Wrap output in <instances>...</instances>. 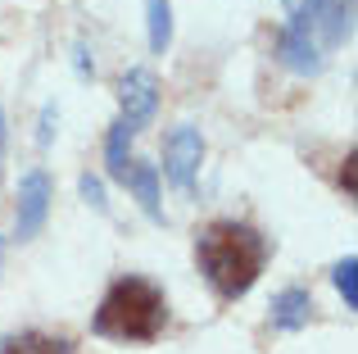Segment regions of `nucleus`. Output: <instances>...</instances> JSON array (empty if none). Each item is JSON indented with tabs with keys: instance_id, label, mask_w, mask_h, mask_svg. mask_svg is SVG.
Returning a JSON list of instances; mask_svg holds the SVG:
<instances>
[{
	"instance_id": "obj_5",
	"label": "nucleus",
	"mask_w": 358,
	"mask_h": 354,
	"mask_svg": "<svg viewBox=\"0 0 358 354\" xmlns=\"http://www.w3.org/2000/svg\"><path fill=\"white\" fill-rule=\"evenodd\" d=\"M118 100H122V123L141 127L155 118V105H159V78L150 69H131L118 78Z\"/></svg>"
},
{
	"instance_id": "obj_4",
	"label": "nucleus",
	"mask_w": 358,
	"mask_h": 354,
	"mask_svg": "<svg viewBox=\"0 0 358 354\" xmlns=\"http://www.w3.org/2000/svg\"><path fill=\"white\" fill-rule=\"evenodd\" d=\"M200 164H204V136H200V127L177 123L173 132L164 136V173H168V182L182 186V191H186V186H195Z\"/></svg>"
},
{
	"instance_id": "obj_8",
	"label": "nucleus",
	"mask_w": 358,
	"mask_h": 354,
	"mask_svg": "<svg viewBox=\"0 0 358 354\" xmlns=\"http://www.w3.org/2000/svg\"><path fill=\"white\" fill-rule=\"evenodd\" d=\"M118 182L136 191L141 209H145L150 218H159V169H155V164H141V160H131V164H127V173H122Z\"/></svg>"
},
{
	"instance_id": "obj_1",
	"label": "nucleus",
	"mask_w": 358,
	"mask_h": 354,
	"mask_svg": "<svg viewBox=\"0 0 358 354\" xmlns=\"http://www.w3.org/2000/svg\"><path fill=\"white\" fill-rule=\"evenodd\" d=\"M195 268L209 282V291L222 304L254 291V282L268 268V236L254 222L241 218H213L195 232Z\"/></svg>"
},
{
	"instance_id": "obj_14",
	"label": "nucleus",
	"mask_w": 358,
	"mask_h": 354,
	"mask_svg": "<svg viewBox=\"0 0 358 354\" xmlns=\"http://www.w3.org/2000/svg\"><path fill=\"white\" fill-rule=\"evenodd\" d=\"M78 73H82V78L91 73V64H87V45H78Z\"/></svg>"
},
{
	"instance_id": "obj_6",
	"label": "nucleus",
	"mask_w": 358,
	"mask_h": 354,
	"mask_svg": "<svg viewBox=\"0 0 358 354\" xmlns=\"http://www.w3.org/2000/svg\"><path fill=\"white\" fill-rule=\"evenodd\" d=\"M308 318H313V295L304 286H286L272 300V327L277 332H299V327H308Z\"/></svg>"
},
{
	"instance_id": "obj_10",
	"label": "nucleus",
	"mask_w": 358,
	"mask_h": 354,
	"mask_svg": "<svg viewBox=\"0 0 358 354\" xmlns=\"http://www.w3.org/2000/svg\"><path fill=\"white\" fill-rule=\"evenodd\" d=\"M131 136H136V127H131V123H122V118H118V123L114 127H109V141H105V160H109V177H122V173H127V150H131Z\"/></svg>"
},
{
	"instance_id": "obj_13",
	"label": "nucleus",
	"mask_w": 358,
	"mask_h": 354,
	"mask_svg": "<svg viewBox=\"0 0 358 354\" xmlns=\"http://www.w3.org/2000/svg\"><path fill=\"white\" fill-rule=\"evenodd\" d=\"M341 186H345V195L354 200V150L345 155V169H341Z\"/></svg>"
},
{
	"instance_id": "obj_12",
	"label": "nucleus",
	"mask_w": 358,
	"mask_h": 354,
	"mask_svg": "<svg viewBox=\"0 0 358 354\" xmlns=\"http://www.w3.org/2000/svg\"><path fill=\"white\" fill-rule=\"evenodd\" d=\"M82 195H87V204H96V209H109V200H105V182L100 177H82Z\"/></svg>"
},
{
	"instance_id": "obj_16",
	"label": "nucleus",
	"mask_w": 358,
	"mask_h": 354,
	"mask_svg": "<svg viewBox=\"0 0 358 354\" xmlns=\"http://www.w3.org/2000/svg\"><path fill=\"white\" fill-rule=\"evenodd\" d=\"M0 264H5V236H0Z\"/></svg>"
},
{
	"instance_id": "obj_7",
	"label": "nucleus",
	"mask_w": 358,
	"mask_h": 354,
	"mask_svg": "<svg viewBox=\"0 0 358 354\" xmlns=\"http://www.w3.org/2000/svg\"><path fill=\"white\" fill-rule=\"evenodd\" d=\"M0 354H73V341L55 332H14L0 341Z\"/></svg>"
},
{
	"instance_id": "obj_15",
	"label": "nucleus",
	"mask_w": 358,
	"mask_h": 354,
	"mask_svg": "<svg viewBox=\"0 0 358 354\" xmlns=\"http://www.w3.org/2000/svg\"><path fill=\"white\" fill-rule=\"evenodd\" d=\"M0 150H5V109H0Z\"/></svg>"
},
{
	"instance_id": "obj_11",
	"label": "nucleus",
	"mask_w": 358,
	"mask_h": 354,
	"mask_svg": "<svg viewBox=\"0 0 358 354\" xmlns=\"http://www.w3.org/2000/svg\"><path fill=\"white\" fill-rule=\"evenodd\" d=\"M354 273H358V259L354 255H345L341 264L331 268V282H336V291L345 295V309H358V277Z\"/></svg>"
},
{
	"instance_id": "obj_9",
	"label": "nucleus",
	"mask_w": 358,
	"mask_h": 354,
	"mask_svg": "<svg viewBox=\"0 0 358 354\" xmlns=\"http://www.w3.org/2000/svg\"><path fill=\"white\" fill-rule=\"evenodd\" d=\"M145 23H150V50L164 55L173 45V5L168 0H145Z\"/></svg>"
},
{
	"instance_id": "obj_2",
	"label": "nucleus",
	"mask_w": 358,
	"mask_h": 354,
	"mask_svg": "<svg viewBox=\"0 0 358 354\" xmlns=\"http://www.w3.org/2000/svg\"><path fill=\"white\" fill-rule=\"evenodd\" d=\"M168 327V295L150 277H114L91 313V332L100 341H122V346H150Z\"/></svg>"
},
{
	"instance_id": "obj_3",
	"label": "nucleus",
	"mask_w": 358,
	"mask_h": 354,
	"mask_svg": "<svg viewBox=\"0 0 358 354\" xmlns=\"http://www.w3.org/2000/svg\"><path fill=\"white\" fill-rule=\"evenodd\" d=\"M50 200H55V182L45 169H27L18 177V209H14V236L18 241H32L45 227Z\"/></svg>"
}]
</instances>
